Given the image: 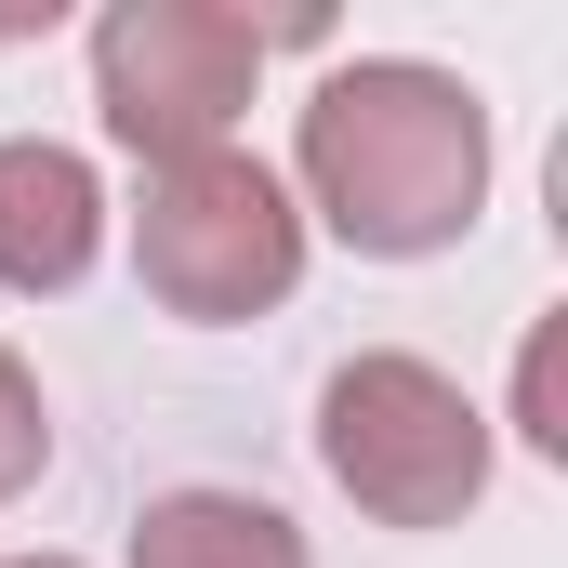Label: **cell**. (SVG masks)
I'll list each match as a JSON object with an SVG mask.
<instances>
[{"label": "cell", "instance_id": "6da1fadb", "mask_svg": "<svg viewBox=\"0 0 568 568\" xmlns=\"http://www.w3.org/2000/svg\"><path fill=\"white\" fill-rule=\"evenodd\" d=\"M291 212L331 225L357 265L463 252L489 212V106L424 53H344L291 120Z\"/></svg>", "mask_w": 568, "mask_h": 568}, {"label": "cell", "instance_id": "7a4b0ae2", "mask_svg": "<svg viewBox=\"0 0 568 568\" xmlns=\"http://www.w3.org/2000/svg\"><path fill=\"white\" fill-rule=\"evenodd\" d=\"M133 278L159 317L185 331H239V317H278L304 291V212H291L278 159L252 145H199V159H159L133 199Z\"/></svg>", "mask_w": 568, "mask_h": 568}, {"label": "cell", "instance_id": "3957f363", "mask_svg": "<svg viewBox=\"0 0 568 568\" xmlns=\"http://www.w3.org/2000/svg\"><path fill=\"white\" fill-rule=\"evenodd\" d=\"M317 463L371 529H463L489 503V410L410 344H357L317 384Z\"/></svg>", "mask_w": 568, "mask_h": 568}, {"label": "cell", "instance_id": "277c9868", "mask_svg": "<svg viewBox=\"0 0 568 568\" xmlns=\"http://www.w3.org/2000/svg\"><path fill=\"white\" fill-rule=\"evenodd\" d=\"M265 53H278V13H239V0H106L93 13V106L106 145L159 159H199V145H239L252 93H265Z\"/></svg>", "mask_w": 568, "mask_h": 568}, {"label": "cell", "instance_id": "5b68a950", "mask_svg": "<svg viewBox=\"0 0 568 568\" xmlns=\"http://www.w3.org/2000/svg\"><path fill=\"white\" fill-rule=\"evenodd\" d=\"M106 252V185L93 159L53 133H0V291L13 304H53V291L93 278Z\"/></svg>", "mask_w": 568, "mask_h": 568}, {"label": "cell", "instance_id": "8992f818", "mask_svg": "<svg viewBox=\"0 0 568 568\" xmlns=\"http://www.w3.org/2000/svg\"><path fill=\"white\" fill-rule=\"evenodd\" d=\"M120 568H317L265 489H159L133 516V556Z\"/></svg>", "mask_w": 568, "mask_h": 568}, {"label": "cell", "instance_id": "52a82bcc", "mask_svg": "<svg viewBox=\"0 0 568 568\" xmlns=\"http://www.w3.org/2000/svg\"><path fill=\"white\" fill-rule=\"evenodd\" d=\"M516 436L542 463H568V304L529 317V344H516Z\"/></svg>", "mask_w": 568, "mask_h": 568}, {"label": "cell", "instance_id": "ba28073f", "mask_svg": "<svg viewBox=\"0 0 568 568\" xmlns=\"http://www.w3.org/2000/svg\"><path fill=\"white\" fill-rule=\"evenodd\" d=\"M53 476V397H40V371L0 344V503H27Z\"/></svg>", "mask_w": 568, "mask_h": 568}, {"label": "cell", "instance_id": "9c48e42d", "mask_svg": "<svg viewBox=\"0 0 568 568\" xmlns=\"http://www.w3.org/2000/svg\"><path fill=\"white\" fill-rule=\"evenodd\" d=\"M53 13L67 0H0V40H53Z\"/></svg>", "mask_w": 568, "mask_h": 568}, {"label": "cell", "instance_id": "30bf717a", "mask_svg": "<svg viewBox=\"0 0 568 568\" xmlns=\"http://www.w3.org/2000/svg\"><path fill=\"white\" fill-rule=\"evenodd\" d=\"M0 568H80V556H0Z\"/></svg>", "mask_w": 568, "mask_h": 568}]
</instances>
